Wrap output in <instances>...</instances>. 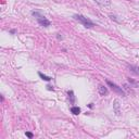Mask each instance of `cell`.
I'll return each instance as SVG.
<instances>
[{
    "instance_id": "6da1fadb",
    "label": "cell",
    "mask_w": 139,
    "mask_h": 139,
    "mask_svg": "<svg viewBox=\"0 0 139 139\" xmlns=\"http://www.w3.org/2000/svg\"><path fill=\"white\" fill-rule=\"evenodd\" d=\"M73 18H74V20H76V21H78L79 23H82V24L84 25L85 27H87V28H91V27H94V26H95V24L90 21V20L87 19L84 15H82V14H75Z\"/></svg>"
},
{
    "instance_id": "7a4b0ae2",
    "label": "cell",
    "mask_w": 139,
    "mask_h": 139,
    "mask_svg": "<svg viewBox=\"0 0 139 139\" xmlns=\"http://www.w3.org/2000/svg\"><path fill=\"white\" fill-rule=\"evenodd\" d=\"M107 84L109 87H111V89L113 90L114 92H116L117 95H121V96H125V91L122 89V87H120L118 85H116L115 83L111 82V81H107Z\"/></svg>"
},
{
    "instance_id": "3957f363",
    "label": "cell",
    "mask_w": 139,
    "mask_h": 139,
    "mask_svg": "<svg viewBox=\"0 0 139 139\" xmlns=\"http://www.w3.org/2000/svg\"><path fill=\"white\" fill-rule=\"evenodd\" d=\"M113 109H114V112L117 116L121 115V105H120V101L117 99H115L114 102H113Z\"/></svg>"
},
{
    "instance_id": "277c9868",
    "label": "cell",
    "mask_w": 139,
    "mask_h": 139,
    "mask_svg": "<svg viewBox=\"0 0 139 139\" xmlns=\"http://www.w3.org/2000/svg\"><path fill=\"white\" fill-rule=\"evenodd\" d=\"M37 21H38L39 24H40L41 26H44V27H48V26H50V24H51L50 21L46 19L45 16H41V18L37 19Z\"/></svg>"
},
{
    "instance_id": "5b68a950",
    "label": "cell",
    "mask_w": 139,
    "mask_h": 139,
    "mask_svg": "<svg viewBox=\"0 0 139 139\" xmlns=\"http://www.w3.org/2000/svg\"><path fill=\"white\" fill-rule=\"evenodd\" d=\"M98 90H99V94H100L101 96H104V95L108 94V89H107V87H104L103 85H99Z\"/></svg>"
},
{
    "instance_id": "8992f818",
    "label": "cell",
    "mask_w": 139,
    "mask_h": 139,
    "mask_svg": "<svg viewBox=\"0 0 139 139\" xmlns=\"http://www.w3.org/2000/svg\"><path fill=\"white\" fill-rule=\"evenodd\" d=\"M95 1L102 7H108V6H110V3H111L110 0H95Z\"/></svg>"
},
{
    "instance_id": "52a82bcc",
    "label": "cell",
    "mask_w": 139,
    "mask_h": 139,
    "mask_svg": "<svg viewBox=\"0 0 139 139\" xmlns=\"http://www.w3.org/2000/svg\"><path fill=\"white\" fill-rule=\"evenodd\" d=\"M127 81H128V83H129V84L131 85V87H135V88H139V82L135 81V79H133V78H128Z\"/></svg>"
},
{
    "instance_id": "ba28073f",
    "label": "cell",
    "mask_w": 139,
    "mask_h": 139,
    "mask_svg": "<svg viewBox=\"0 0 139 139\" xmlns=\"http://www.w3.org/2000/svg\"><path fill=\"white\" fill-rule=\"evenodd\" d=\"M129 71L130 72H133V73H135L136 75H139V67L138 66H135V65H129Z\"/></svg>"
},
{
    "instance_id": "9c48e42d",
    "label": "cell",
    "mask_w": 139,
    "mask_h": 139,
    "mask_svg": "<svg viewBox=\"0 0 139 139\" xmlns=\"http://www.w3.org/2000/svg\"><path fill=\"white\" fill-rule=\"evenodd\" d=\"M71 112L74 115H78L79 113H81V109H79L78 107H72L71 108Z\"/></svg>"
},
{
    "instance_id": "30bf717a",
    "label": "cell",
    "mask_w": 139,
    "mask_h": 139,
    "mask_svg": "<svg viewBox=\"0 0 139 139\" xmlns=\"http://www.w3.org/2000/svg\"><path fill=\"white\" fill-rule=\"evenodd\" d=\"M38 75H39V77H40L41 79H44V81H46V82L51 81V77H49V76H47V75H44L41 72H39V73H38Z\"/></svg>"
},
{
    "instance_id": "8fae6325",
    "label": "cell",
    "mask_w": 139,
    "mask_h": 139,
    "mask_svg": "<svg viewBox=\"0 0 139 139\" xmlns=\"http://www.w3.org/2000/svg\"><path fill=\"white\" fill-rule=\"evenodd\" d=\"M67 95H68V98L71 99V101H72V102H74V100H75L74 92H73V91H68V92H67Z\"/></svg>"
},
{
    "instance_id": "7c38bea8",
    "label": "cell",
    "mask_w": 139,
    "mask_h": 139,
    "mask_svg": "<svg viewBox=\"0 0 139 139\" xmlns=\"http://www.w3.org/2000/svg\"><path fill=\"white\" fill-rule=\"evenodd\" d=\"M25 135H26V136H27L28 138H33V136H34V135H33L32 133H29V131H26Z\"/></svg>"
},
{
    "instance_id": "4fadbf2b",
    "label": "cell",
    "mask_w": 139,
    "mask_h": 139,
    "mask_svg": "<svg viewBox=\"0 0 139 139\" xmlns=\"http://www.w3.org/2000/svg\"><path fill=\"white\" fill-rule=\"evenodd\" d=\"M47 89L48 90H53V87L52 86H47Z\"/></svg>"
}]
</instances>
